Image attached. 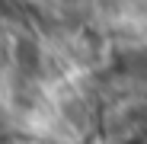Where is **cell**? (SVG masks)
<instances>
[{"label": "cell", "mask_w": 147, "mask_h": 144, "mask_svg": "<svg viewBox=\"0 0 147 144\" xmlns=\"http://www.w3.org/2000/svg\"><path fill=\"white\" fill-rule=\"evenodd\" d=\"M16 61H19V70L26 77H35L38 74V67H42V55H38V48L32 42H22L16 48Z\"/></svg>", "instance_id": "cell-1"}]
</instances>
